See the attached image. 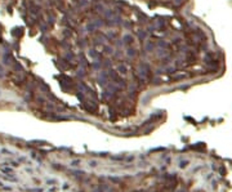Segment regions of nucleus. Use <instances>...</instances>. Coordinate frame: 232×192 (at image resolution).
Listing matches in <instances>:
<instances>
[{"label":"nucleus","mask_w":232,"mask_h":192,"mask_svg":"<svg viewBox=\"0 0 232 192\" xmlns=\"http://www.w3.org/2000/svg\"><path fill=\"white\" fill-rule=\"evenodd\" d=\"M68 168L86 173L106 177L135 175L150 168L148 161L137 156L124 157H97V156H80L68 161Z\"/></svg>","instance_id":"nucleus-1"}]
</instances>
